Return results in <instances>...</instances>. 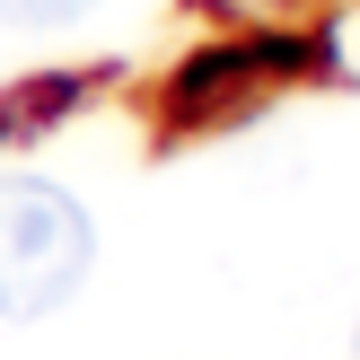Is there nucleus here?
Masks as SVG:
<instances>
[{
  "mask_svg": "<svg viewBox=\"0 0 360 360\" xmlns=\"http://www.w3.org/2000/svg\"><path fill=\"white\" fill-rule=\"evenodd\" d=\"M97 273V220L44 167H0V326L62 316Z\"/></svg>",
  "mask_w": 360,
  "mask_h": 360,
  "instance_id": "f257e3e1",
  "label": "nucleus"
},
{
  "mask_svg": "<svg viewBox=\"0 0 360 360\" xmlns=\"http://www.w3.org/2000/svg\"><path fill=\"white\" fill-rule=\"evenodd\" d=\"M105 0H0V27H18V35H62V27H79V18H97Z\"/></svg>",
  "mask_w": 360,
  "mask_h": 360,
  "instance_id": "f03ea898",
  "label": "nucleus"
},
{
  "mask_svg": "<svg viewBox=\"0 0 360 360\" xmlns=\"http://www.w3.org/2000/svg\"><path fill=\"white\" fill-rule=\"evenodd\" d=\"M352 360H360V316H352Z\"/></svg>",
  "mask_w": 360,
  "mask_h": 360,
  "instance_id": "7ed1b4c3",
  "label": "nucleus"
}]
</instances>
